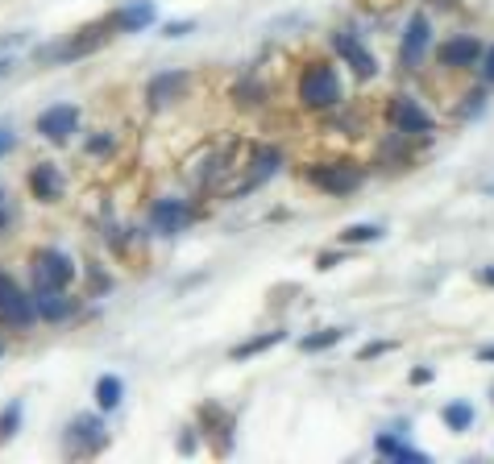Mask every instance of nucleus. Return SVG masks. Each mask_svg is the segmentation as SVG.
<instances>
[{"label": "nucleus", "instance_id": "obj_1", "mask_svg": "<svg viewBox=\"0 0 494 464\" xmlns=\"http://www.w3.org/2000/svg\"><path fill=\"white\" fill-rule=\"evenodd\" d=\"M112 34H117V21L112 17H104V21H92L84 25V29H75L62 46H50L42 50V59L50 62H75V59H87V54H96V50H104L112 42Z\"/></svg>", "mask_w": 494, "mask_h": 464}, {"label": "nucleus", "instance_id": "obj_2", "mask_svg": "<svg viewBox=\"0 0 494 464\" xmlns=\"http://www.w3.org/2000/svg\"><path fill=\"white\" fill-rule=\"evenodd\" d=\"M300 100H303V108H316V112L337 108L341 104V75H337V67H333V62H312V67H303Z\"/></svg>", "mask_w": 494, "mask_h": 464}, {"label": "nucleus", "instance_id": "obj_3", "mask_svg": "<svg viewBox=\"0 0 494 464\" xmlns=\"http://www.w3.org/2000/svg\"><path fill=\"white\" fill-rule=\"evenodd\" d=\"M0 323H4V328H17V332H25V328L37 323L34 295L12 274H4V270H0Z\"/></svg>", "mask_w": 494, "mask_h": 464}, {"label": "nucleus", "instance_id": "obj_4", "mask_svg": "<svg viewBox=\"0 0 494 464\" xmlns=\"http://www.w3.org/2000/svg\"><path fill=\"white\" fill-rule=\"evenodd\" d=\"M308 183L325 195H350L366 183V170L358 162H325V167H312L308 170Z\"/></svg>", "mask_w": 494, "mask_h": 464}, {"label": "nucleus", "instance_id": "obj_5", "mask_svg": "<svg viewBox=\"0 0 494 464\" xmlns=\"http://www.w3.org/2000/svg\"><path fill=\"white\" fill-rule=\"evenodd\" d=\"M386 120H391V129L403 133V137H424V133L436 129V120L428 117V108L420 100H411V95H395L391 108H386Z\"/></svg>", "mask_w": 494, "mask_h": 464}, {"label": "nucleus", "instance_id": "obj_6", "mask_svg": "<svg viewBox=\"0 0 494 464\" xmlns=\"http://www.w3.org/2000/svg\"><path fill=\"white\" fill-rule=\"evenodd\" d=\"M34 282L50 286V290H67L75 282V262L59 249H42L34 257Z\"/></svg>", "mask_w": 494, "mask_h": 464}, {"label": "nucleus", "instance_id": "obj_7", "mask_svg": "<svg viewBox=\"0 0 494 464\" xmlns=\"http://www.w3.org/2000/svg\"><path fill=\"white\" fill-rule=\"evenodd\" d=\"M104 444H109V431L96 415L71 419V427H67V452L71 456H96Z\"/></svg>", "mask_w": 494, "mask_h": 464}, {"label": "nucleus", "instance_id": "obj_8", "mask_svg": "<svg viewBox=\"0 0 494 464\" xmlns=\"http://www.w3.org/2000/svg\"><path fill=\"white\" fill-rule=\"evenodd\" d=\"M333 46H337V54L353 67L358 79H374V75H378V62H374V54L362 46V37L353 34V29H337V34H333Z\"/></svg>", "mask_w": 494, "mask_h": 464}, {"label": "nucleus", "instance_id": "obj_9", "mask_svg": "<svg viewBox=\"0 0 494 464\" xmlns=\"http://www.w3.org/2000/svg\"><path fill=\"white\" fill-rule=\"evenodd\" d=\"M428 42H432V25H428V17H411L408 29H403V46H399V62L408 67V71H416L424 62V54H428Z\"/></svg>", "mask_w": 494, "mask_h": 464}, {"label": "nucleus", "instance_id": "obj_10", "mask_svg": "<svg viewBox=\"0 0 494 464\" xmlns=\"http://www.w3.org/2000/svg\"><path fill=\"white\" fill-rule=\"evenodd\" d=\"M75 129H79V108L75 104H54L37 117V133H42L46 142H67Z\"/></svg>", "mask_w": 494, "mask_h": 464}, {"label": "nucleus", "instance_id": "obj_11", "mask_svg": "<svg viewBox=\"0 0 494 464\" xmlns=\"http://www.w3.org/2000/svg\"><path fill=\"white\" fill-rule=\"evenodd\" d=\"M150 224H154V232H162V237H179L183 228L192 224V208L183 199H158L154 208H150Z\"/></svg>", "mask_w": 494, "mask_h": 464}, {"label": "nucleus", "instance_id": "obj_12", "mask_svg": "<svg viewBox=\"0 0 494 464\" xmlns=\"http://www.w3.org/2000/svg\"><path fill=\"white\" fill-rule=\"evenodd\" d=\"M187 71H162V75H154L150 84H145V104L150 108H167V104H175V100H183V92H187Z\"/></svg>", "mask_w": 494, "mask_h": 464}, {"label": "nucleus", "instance_id": "obj_13", "mask_svg": "<svg viewBox=\"0 0 494 464\" xmlns=\"http://www.w3.org/2000/svg\"><path fill=\"white\" fill-rule=\"evenodd\" d=\"M478 59H482V42L478 37H449L445 46H440V67H449V71L473 67Z\"/></svg>", "mask_w": 494, "mask_h": 464}, {"label": "nucleus", "instance_id": "obj_14", "mask_svg": "<svg viewBox=\"0 0 494 464\" xmlns=\"http://www.w3.org/2000/svg\"><path fill=\"white\" fill-rule=\"evenodd\" d=\"M29 195H34V199H42V203L62 199V175H59V167L37 162V167L29 170Z\"/></svg>", "mask_w": 494, "mask_h": 464}, {"label": "nucleus", "instance_id": "obj_15", "mask_svg": "<svg viewBox=\"0 0 494 464\" xmlns=\"http://www.w3.org/2000/svg\"><path fill=\"white\" fill-rule=\"evenodd\" d=\"M200 423L208 427L212 440L220 436V452H229V448H233V415H229V411L217 406V403H204V406H200Z\"/></svg>", "mask_w": 494, "mask_h": 464}, {"label": "nucleus", "instance_id": "obj_16", "mask_svg": "<svg viewBox=\"0 0 494 464\" xmlns=\"http://www.w3.org/2000/svg\"><path fill=\"white\" fill-rule=\"evenodd\" d=\"M34 311H37V320H50V323H59L71 315V303H67V295L62 290H50V286H37L34 290Z\"/></svg>", "mask_w": 494, "mask_h": 464}, {"label": "nucleus", "instance_id": "obj_17", "mask_svg": "<svg viewBox=\"0 0 494 464\" xmlns=\"http://www.w3.org/2000/svg\"><path fill=\"white\" fill-rule=\"evenodd\" d=\"M250 175H245V183H242V191H253V187H262L270 175H275L278 167H283V154H278L275 145H262L258 154H253V162H250Z\"/></svg>", "mask_w": 494, "mask_h": 464}, {"label": "nucleus", "instance_id": "obj_18", "mask_svg": "<svg viewBox=\"0 0 494 464\" xmlns=\"http://www.w3.org/2000/svg\"><path fill=\"white\" fill-rule=\"evenodd\" d=\"M112 21H117V34H137V29H145V25L154 21V4H150V0H137L129 9L112 12Z\"/></svg>", "mask_w": 494, "mask_h": 464}, {"label": "nucleus", "instance_id": "obj_19", "mask_svg": "<svg viewBox=\"0 0 494 464\" xmlns=\"http://www.w3.org/2000/svg\"><path fill=\"white\" fill-rule=\"evenodd\" d=\"M374 448H378L383 456H395V460H416V464H428V460H432V456L420 452V448H408V444L399 440V436H378V440H374Z\"/></svg>", "mask_w": 494, "mask_h": 464}, {"label": "nucleus", "instance_id": "obj_20", "mask_svg": "<svg viewBox=\"0 0 494 464\" xmlns=\"http://www.w3.org/2000/svg\"><path fill=\"white\" fill-rule=\"evenodd\" d=\"M125 398V381L117 378V373H104V378L96 381V406L100 411H117Z\"/></svg>", "mask_w": 494, "mask_h": 464}, {"label": "nucleus", "instance_id": "obj_21", "mask_svg": "<svg viewBox=\"0 0 494 464\" xmlns=\"http://www.w3.org/2000/svg\"><path fill=\"white\" fill-rule=\"evenodd\" d=\"M287 340V332L278 328V332H266V336H253V340H242V345L233 348L229 357L233 361H245V357H258V353H266V348H275V345H283Z\"/></svg>", "mask_w": 494, "mask_h": 464}, {"label": "nucleus", "instance_id": "obj_22", "mask_svg": "<svg viewBox=\"0 0 494 464\" xmlns=\"http://www.w3.org/2000/svg\"><path fill=\"white\" fill-rule=\"evenodd\" d=\"M440 419H445L449 431H470L473 427V406L470 403H449Z\"/></svg>", "mask_w": 494, "mask_h": 464}, {"label": "nucleus", "instance_id": "obj_23", "mask_svg": "<svg viewBox=\"0 0 494 464\" xmlns=\"http://www.w3.org/2000/svg\"><path fill=\"white\" fill-rule=\"evenodd\" d=\"M341 336H345V328H328V332H312V336H303L300 348L303 353H325V348L341 345Z\"/></svg>", "mask_w": 494, "mask_h": 464}, {"label": "nucleus", "instance_id": "obj_24", "mask_svg": "<svg viewBox=\"0 0 494 464\" xmlns=\"http://www.w3.org/2000/svg\"><path fill=\"white\" fill-rule=\"evenodd\" d=\"M17 427H21V403H9L0 411V444H9L17 436Z\"/></svg>", "mask_w": 494, "mask_h": 464}, {"label": "nucleus", "instance_id": "obj_25", "mask_svg": "<svg viewBox=\"0 0 494 464\" xmlns=\"http://www.w3.org/2000/svg\"><path fill=\"white\" fill-rule=\"evenodd\" d=\"M378 237H383L378 224H350L341 232V245H366V240H378Z\"/></svg>", "mask_w": 494, "mask_h": 464}, {"label": "nucleus", "instance_id": "obj_26", "mask_svg": "<svg viewBox=\"0 0 494 464\" xmlns=\"http://www.w3.org/2000/svg\"><path fill=\"white\" fill-rule=\"evenodd\" d=\"M383 353H395V340H370V345L358 353V361H374V357H383Z\"/></svg>", "mask_w": 494, "mask_h": 464}, {"label": "nucleus", "instance_id": "obj_27", "mask_svg": "<svg viewBox=\"0 0 494 464\" xmlns=\"http://www.w3.org/2000/svg\"><path fill=\"white\" fill-rule=\"evenodd\" d=\"M109 150H117V133H100L87 142V154H109Z\"/></svg>", "mask_w": 494, "mask_h": 464}, {"label": "nucleus", "instance_id": "obj_28", "mask_svg": "<svg viewBox=\"0 0 494 464\" xmlns=\"http://www.w3.org/2000/svg\"><path fill=\"white\" fill-rule=\"evenodd\" d=\"M192 29H195V21H170L162 34H167V37H183V34H192Z\"/></svg>", "mask_w": 494, "mask_h": 464}, {"label": "nucleus", "instance_id": "obj_29", "mask_svg": "<svg viewBox=\"0 0 494 464\" xmlns=\"http://www.w3.org/2000/svg\"><path fill=\"white\" fill-rule=\"evenodd\" d=\"M482 79H486V84H494V46L482 54Z\"/></svg>", "mask_w": 494, "mask_h": 464}, {"label": "nucleus", "instance_id": "obj_30", "mask_svg": "<svg viewBox=\"0 0 494 464\" xmlns=\"http://www.w3.org/2000/svg\"><path fill=\"white\" fill-rule=\"evenodd\" d=\"M12 145H17V137H12V133H9V129H0V158L9 154Z\"/></svg>", "mask_w": 494, "mask_h": 464}, {"label": "nucleus", "instance_id": "obj_31", "mask_svg": "<svg viewBox=\"0 0 494 464\" xmlns=\"http://www.w3.org/2000/svg\"><path fill=\"white\" fill-rule=\"evenodd\" d=\"M179 452H187V456L195 452V436H192V431H183V436H179Z\"/></svg>", "mask_w": 494, "mask_h": 464}, {"label": "nucleus", "instance_id": "obj_32", "mask_svg": "<svg viewBox=\"0 0 494 464\" xmlns=\"http://www.w3.org/2000/svg\"><path fill=\"white\" fill-rule=\"evenodd\" d=\"M333 265H337V253H320L316 257V270H333Z\"/></svg>", "mask_w": 494, "mask_h": 464}, {"label": "nucleus", "instance_id": "obj_33", "mask_svg": "<svg viewBox=\"0 0 494 464\" xmlns=\"http://www.w3.org/2000/svg\"><path fill=\"white\" fill-rule=\"evenodd\" d=\"M482 100H486L482 92H473V95H470V104H465V117H473V112H478V108H482Z\"/></svg>", "mask_w": 494, "mask_h": 464}, {"label": "nucleus", "instance_id": "obj_34", "mask_svg": "<svg viewBox=\"0 0 494 464\" xmlns=\"http://www.w3.org/2000/svg\"><path fill=\"white\" fill-rule=\"evenodd\" d=\"M411 381H416V386H428V381H432V370H411Z\"/></svg>", "mask_w": 494, "mask_h": 464}, {"label": "nucleus", "instance_id": "obj_35", "mask_svg": "<svg viewBox=\"0 0 494 464\" xmlns=\"http://www.w3.org/2000/svg\"><path fill=\"white\" fill-rule=\"evenodd\" d=\"M478 361H486V365H494V345H490V348H482V353H478Z\"/></svg>", "mask_w": 494, "mask_h": 464}, {"label": "nucleus", "instance_id": "obj_36", "mask_svg": "<svg viewBox=\"0 0 494 464\" xmlns=\"http://www.w3.org/2000/svg\"><path fill=\"white\" fill-rule=\"evenodd\" d=\"M428 4H436V9H453V4H461V0H428Z\"/></svg>", "mask_w": 494, "mask_h": 464}, {"label": "nucleus", "instance_id": "obj_37", "mask_svg": "<svg viewBox=\"0 0 494 464\" xmlns=\"http://www.w3.org/2000/svg\"><path fill=\"white\" fill-rule=\"evenodd\" d=\"M482 282H486V286H494V265H490V270H482Z\"/></svg>", "mask_w": 494, "mask_h": 464}, {"label": "nucleus", "instance_id": "obj_38", "mask_svg": "<svg viewBox=\"0 0 494 464\" xmlns=\"http://www.w3.org/2000/svg\"><path fill=\"white\" fill-rule=\"evenodd\" d=\"M9 224V208H4V203H0V228Z\"/></svg>", "mask_w": 494, "mask_h": 464}, {"label": "nucleus", "instance_id": "obj_39", "mask_svg": "<svg viewBox=\"0 0 494 464\" xmlns=\"http://www.w3.org/2000/svg\"><path fill=\"white\" fill-rule=\"evenodd\" d=\"M4 71H9V59H0V75H4Z\"/></svg>", "mask_w": 494, "mask_h": 464}, {"label": "nucleus", "instance_id": "obj_40", "mask_svg": "<svg viewBox=\"0 0 494 464\" xmlns=\"http://www.w3.org/2000/svg\"><path fill=\"white\" fill-rule=\"evenodd\" d=\"M0 357H4V340H0Z\"/></svg>", "mask_w": 494, "mask_h": 464}, {"label": "nucleus", "instance_id": "obj_41", "mask_svg": "<svg viewBox=\"0 0 494 464\" xmlns=\"http://www.w3.org/2000/svg\"><path fill=\"white\" fill-rule=\"evenodd\" d=\"M0 203H4V191H0Z\"/></svg>", "mask_w": 494, "mask_h": 464}, {"label": "nucleus", "instance_id": "obj_42", "mask_svg": "<svg viewBox=\"0 0 494 464\" xmlns=\"http://www.w3.org/2000/svg\"><path fill=\"white\" fill-rule=\"evenodd\" d=\"M490 394H494V390H490Z\"/></svg>", "mask_w": 494, "mask_h": 464}]
</instances>
